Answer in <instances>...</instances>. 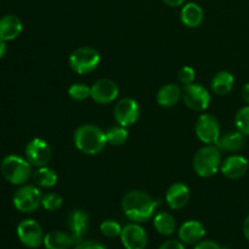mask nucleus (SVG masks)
<instances>
[{
	"label": "nucleus",
	"mask_w": 249,
	"mask_h": 249,
	"mask_svg": "<svg viewBox=\"0 0 249 249\" xmlns=\"http://www.w3.org/2000/svg\"><path fill=\"white\" fill-rule=\"evenodd\" d=\"M67 225L70 229V233L74 238L75 243L82 242L83 237L89 229V215L85 211L75 209L68 216Z\"/></svg>",
	"instance_id": "15"
},
{
	"label": "nucleus",
	"mask_w": 249,
	"mask_h": 249,
	"mask_svg": "<svg viewBox=\"0 0 249 249\" xmlns=\"http://www.w3.org/2000/svg\"><path fill=\"white\" fill-rule=\"evenodd\" d=\"M181 99L190 109L196 112L204 111L208 108L209 104H211L209 91L203 85L197 84V83L184 85V88L181 89Z\"/></svg>",
	"instance_id": "7"
},
{
	"label": "nucleus",
	"mask_w": 249,
	"mask_h": 249,
	"mask_svg": "<svg viewBox=\"0 0 249 249\" xmlns=\"http://www.w3.org/2000/svg\"><path fill=\"white\" fill-rule=\"evenodd\" d=\"M74 146L89 156H95L105 150L107 142L106 133L94 124H83L78 126L73 135Z\"/></svg>",
	"instance_id": "2"
},
{
	"label": "nucleus",
	"mask_w": 249,
	"mask_h": 249,
	"mask_svg": "<svg viewBox=\"0 0 249 249\" xmlns=\"http://www.w3.org/2000/svg\"><path fill=\"white\" fill-rule=\"evenodd\" d=\"M236 129L245 136H249V105L238 109L235 116Z\"/></svg>",
	"instance_id": "27"
},
{
	"label": "nucleus",
	"mask_w": 249,
	"mask_h": 249,
	"mask_svg": "<svg viewBox=\"0 0 249 249\" xmlns=\"http://www.w3.org/2000/svg\"><path fill=\"white\" fill-rule=\"evenodd\" d=\"M243 235H245L246 240L249 242V214L247 218L245 219V223H243Z\"/></svg>",
	"instance_id": "37"
},
{
	"label": "nucleus",
	"mask_w": 249,
	"mask_h": 249,
	"mask_svg": "<svg viewBox=\"0 0 249 249\" xmlns=\"http://www.w3.org/2000/svg\"><path fill=\"white\" fill-rule=\"evenodd\" d=\"M241 94H242L243 100L249 105V83H246V84L243 85Z\"/></svg>",
	"instance_id": "36"
},
{
	"label": "nucleus",
	"mask_w": 249,
	"mask_h": 249,
	"mask_svg": "<svg viewBox=\"0 0 249 249\" xmlns=\"http://www.w3.org/2000/svg\"><path fill=\"white\" fill-rule=\"evenodd\" d=\"M23 31V23L16 15H5L0 18V39L11 41Z\"/></svg>",
	"instance_id": "18"
},
{
	"label": "nucleus",
	"mask_w": 249,
	"mask_h": 249,
	"mask_svg": "<svg viewBox=\"0 0 249 249\" xmlns=\"http://www.w3.org/2000/svg\"><path fill=\"white\" fill-rule=\"evenodd\" d=\"M139 117H140V106L136 100L131 97H124L117 102L114 107V118L119 125L128 128L138 122Z\"/></svg>",
	"instance_id": "11"
},
{
	"label": "nucleus",
	"mask_w": 249,
	"mask_h": 249,
	"mask_svg": "<svg viewBox=\"0 0 249 249\" xmlns=\"http://www.w3.org/2000/svg\"><path fill=\"white\" fill-rule=\"evenodd\" d=\"M158 203L146 192L133 190L122 199V211L133 223L142 224L155 216Z\"/></svg>",
	"instance_id": "1"
},
{
	"label": "nucleus",
	"mask_w": 249,
	"mask_h": 249,
	"mask_svg": "<svg viewBox=\"0 0 249 249\" xmlns=\"http://www.w3.org/2000/svg\"><path fill=\"white\" fill-rule=\"evenodd\" d=\"M63 199L61 197V195H58L57 192H50V194L43 195L41 197V207H43L45 211L49 212H55L62 207Z\"/></svg>",
	"instance_id": "28"
},
{
	"label": "nucleus",
	"mask_w": 249,
	"mask_h": 249,
	"mask_svg": "<svg viewBox=\"0 0 249 249\" xmlns=\"http://www.w3.org/2000/svg\"><path fill=\"white\" fill-rule=\"evenodd\" d=\"M178 78H179V82L182 85H189L191 83H195V78H196V72L192 67L190 66H184L182 68H180L179 73H178Z\"/></svg>",
	"instance_id": "31"
},
{
	"label": "nucleus",
	"mask_w": 249,
	"mask_h": 249,
	"mask_svg": "<svg viewBox=\"0 0 249 249\" xmlns=\"http://www.w3.org/2000/svg\"><path fill=\"white\" fill-rule=\"evenodd\" d=\"M180 19L189 28H197L204 19L203 9L196 2H187L180 12Z\"/></svg>",
	"instance_id": "19"
},
{
	"label": "nucleus",
	"mask_w": 249,
	"mask_h": 249,
	"mask_svg": "<svg viewBox=\"0 0 249 249\" xmlns=\"http://www.w3.org/2000/svg\"><path fill=\"white\" fill-rule=\"evenodd\" d=\"M178 236L184 245H197L206 236V229L199 221L189 220L180 226Z\"/></svg>",
	"instance_id": "17"
},
{
	"label": "nucleus",
	"mask_w": 249,
	"mask_h": 249,
	"mask_svg": "<svg viewBox=\"0 0 249 249\" xmlns=\"http://www.w3.org/2000/svg\"><path fill=\"white\" fill-rule=\"evenodd\" d=\"M41 197H43V195L36 186L22 185L15 191L14 197H12V203L18 212L29 214L36 212L41 206Z\"/></svg>",
	"instance_id": "6"
},
{
	"label": "nucleus",
	"mask_w": 249,
	"mask_h": 249,
	"mask_svg": "<svg viewBox=\"0 0 249 249\" xmlns=\"http://www.w3.org/2000/svg\"><path fill=\"white\" fill-rule=\"evenodd\" d=\"M75 243L71 233L63 231H51L44 237V247L46 249H70Z\"/></svg>",
	"instance_id": "23"
},
{
	"label": "nucleus",
	"mask_w": 249,
	"mask_h": 249,
	"mask_svg": "<svg viewBox=\"0 0 249 249\" xmlns=\"http://www.w3.org/2000/svg\"><path fill=\"white\" fill-rule=\"evenodd\" d=\"M181 99V88L177 84H165L158 90L157 104L164 108L174 107Z\"/></svg>",
	"instance_id": "21"
},
{
	"label": "nucleus",
	"mask_w": 249,
	"mask_h": 249,
	"mask_svg": "<svg viewBox=\"0 0 249 249\" xmlns=\"http://www.w3.org/2000/svg\"><path fill=\"white\" fill-rule=\"evenodd\" d=\"M153 226L156 231L162 236H172L177 229L174 216L168 212H158L153 216Z\"/></svg>",
	"instance_id": "24"
},
{
	"label": "nucleus",
	"mask_w": 249,
	"mask_h": 249,
	"mask_svg": "<svg viewBox=\"0 0 249 249\" xmlns=\"http://www.w3.org/2000/svg\"><path fill=\"white\" fill-rule=\"evenodd\" d=\"M118 95L119 88L117 83L112 79H107V78L94 83V85L91 87V92H90V97L100 105L111 104L118 97Z\"/></svg>",
	"instance_id": "13"
},
{
	"label": "nucleus",
	"mask_w": 249,
	"mask_h": 249,
	"mask_svg": "<svg viewBox=\"0 0 249 249\" xmlns=\"http://www.w3.org/2000/svg\"><path fill=\"white\" fill-rule=\"evenodd\" d=\"M221 151L216 145H206L199 148L194 157V169L201 178H211L220 170Z\"/></svg>",
	"instance_id": "4"
},
{
	"label": "nucleus",
	"mask_w": 249,
	"mask_h": 249,
	"mask_svg": "<svg viewBox=\"0 0 249 249\" xmlns=\"http://www.w3.org/2000/svg\"><path fill=\"white\" fill-rule=\"evenodd\" d=\"M74 249H107L102 243L96 242V241H82L77 243Z\"/></svg>",
	"instance_id": "32"
},
{
	"label": "nucleus",
	"mask_w": 249,
	"mask_h": 249,
	"mask_svg": "<svg viewBox=\"0 0 249 249\" xmlns=\"http://www.w3.org/2000/svg\"><path fill=\"white\" fill-rule=\"evenodd\" d=\"M196 135L206 145H215L220 138V124L213 114L204 113L197 118L195 125Z\"/></svg>",
	"instance_id": "9"
},
{
	"label": "nucleus",
	"mask_w": 249,
	"mask_h": 249,
	"mask_svg": "<svg viewBox=\"0 0 249 249\" xmlns=\"http://www.w3.org/2000/svg\"><path fill=\"white\" fill-rule=\"evenodd\" d=\"M194 249H221L220 246L212 240H202L201 242L197 243Z\"/></svg>",
	"instance_id": "34"
},
{
	"label": "nucleus",
	"mask_w": 249,
	"mask_h": 249,
	"mask_svg": "<svg viewBox=\"0 0 249 249\" xmlns=\"http://www.w3.org/2000/svg\"><path fill=\"white\" fill-rule=\"evenodd\" d=\"M91 88L88 87L84 83H74L68 89V95L74 101H84L88 97H90Z\"/></svg>",
	"instance_id": "29"
},
{
	"label": "nucleus",
	"mask_w": 249,
	"mask_h": 249,
	"mask_svg": "<svg viewBox=\"0 0 249 249\" xmlns=\"http://www.w3.org/2000/svg\"><path fill=\"white\" fill-rule=\"evenodd\" d=\"M248 168L249 163L247 158L241 155H231L223 160L220 172L228 179L236 180L245 177L248 172Z\"/></svg>",
	"instance_id": "14"
},
{
	"label": "nucleus",
	"mask_w": 249,
	"mask_h": 249,
	"mask_svg": "<svg viewBox=\"0 0 249 249\" xmlns=\"http://www.w3.org/2000/svg\"><path fill=\"white\" fill-rule=\"evenodd\" d=\"M0 172L7 182L17 186L26 184L33 175L31 163L26 158L17 155H9L4 157L0 164Z\"/></svg>",
	"instance_id": "3"
},
{
	"label": "nucleus",
	"mask_w": 249,
	"mask_h": 249,
	"mask_svg": "<svg viewBox=\"0 0 249 249\" xmlns=\"http://www.w3.org/2000/svg\"><path fill=\"white\" fill-rule=\"evenodd\" d=\"M121 241L125 249H146L148 237L140 224L130 223L122 229Z\"/></svg>",
	"instance_id": "12"
},
{
	"label": "nucleus",
	"mask_w": 249,
	"mask_h": 249,
	"mask_svg": "<svg viewBox=\"0 0 249 249\" xmlns=\"http://www.w3.org/2000/svg\"><path fill=\"white\" fill-rule=\"evenodd\" d=\"M165 5L168 6H172V7H178V6H181L182 4L185 2V0H163Z\"/></svg>",
	"instance_id": "35"
},
{
	"label": "nucleus",
	"mask_w": 249,
	"mask_h": 249,
	"mask_svg": "<svg viewBox=\"0 0 249 249\" xmlns=\"http://www.w3.org/2000/svg\"><path fill=\"white\" fill-rule=\"evenodd\" d=\"M6 53H7L6 41H4L0 39V60H1V58H4V56L6 55Z\"/></svg>",
	"instance_id": "38"
},
{
	"label": "nucleus",
	"mask_w": 249,
	"mask_h": 249,
	"mask_svg": "<svg viewBox=\"0 0 249 249\" xmlns=\"http://www.w3.org/2000/svg\"><path fill=\"white\" fill-rule=\"evenodd\" d=\"M17 237L27 248L36 249L44 243L43 229L34 219H24L17 226Z\"/></svg>",
	"instance_id": "8"
},
{
	"label": "nucleus",
	"mask_w": 249,
	"mask_h": 249,
	"mask_svg": "<svg viewBox=\"0 0 249 249\" xmlns=\"http://www.w3.org/2000/svg\"><path fill=\"white\" fill-rule=\"evenodd\" d=\"M233 85H235V77L228 71H220L216 73L211 83L212 90L218 96H225L230 94L231 90L233 89Z\"/></svg>",
	"instance_id": "22"
},
{
	"label": "nucleus",
	"mask_w": 249,
	"mask_h": 249,
	"mask_svg": "<svg viewBox=\"0 0 249 249\" xmlns=\"http://www.w3.org/2000/svg\"><path fill=\"white\" fill-rule=\"evenodd\" d=\"M24 156L33 167L39 168L48 165L51 160V156H53V151H51L50 145L45 140L36 138L27 143L26 148H24Z\"/></svg>",
	"instance_id": "10"
},
{
	"label": "nucleus",
	"mask_w": 249,
	"mask_h": 249,
	"mask_svg": "<svg viewBox=\"0 0 249 249\" xmlns=\"http://www.w3.org/2000/svg\"><path fill=\"white\" fill-rule=\"evenodd\" d=\"M129 133L126 130L125 126L122 125H114L112 128H109L108 130L106 131V138L107 142L111 143L113 146H122L128 140Z\"/></svg>",
	"instance_id": "26"
},
{
	"label": "nucleus",
	"mask_w": 249,
	"mask_h": 249,
	"mask_svg": "<svg viewBox=\"0 0 249 249\" xmlns=\"http://www.w3.org/2000/svg\"><path fill=\"white\" fill-rule=\"evenodd\" d=\"M245 135L240 131H229V133L220 135L216 141V147L224 152H238L245 146Z\"/></svg>",
	"instance_id": "20"
},
{
	"label": "nucleus",
	"mask_w": 249,
	"mask_h": 249,
	"mask_svg": "<svg viewBox=\"0 0 249 249\" xmlns=\"http://www.w3.org/2000/svg\"><path fill=\"white\" fill-rule=\"evenodd\" d=\"M32 177H33L36 186L43 187V189H50L57 184V174L55 173V170L49 168L48 165L36 168Z\"/></svg>",
	"instance_id": "25"
},
{
	"label": "nucleus",
	"mask_w": 249,
	"mask_h": 249,
	"mask_svg": "<svg viewBox=\"0 0 249 249\" xmlns=\"http://www.w3.org/2000/svg\"><path fill=\"white\" fill-rule=\"evenodd\" d=\"M190 201V189L184 182H175L168 189L165 202L173 211H180Z\"/></svg>",
	"instance_id": "16"
},
{
	"label": "nucleus",
	"mask_w": 249,
	"mask_h": 249,
	"mask_svg": "<svg viewBox=\"0 0 249 249\" xmlns=\"http://www.w3.org/2000/svg\"><path fill=\"white\" fill-rule=\"evenodd\" d=\"M158 249H185V246L180 240H168L163 242Z\"/></svg>",
	"instance_id": "33"
},
{
	"label": "nucleus",
	"mask_w": 249,
	"mask_h": 249,
	"mask_svg": "<svg viewBox=\"0 0 249 249\" xmlns=\"http://www.w3.org/2000/svg\"><path fill=\"white\" fill-rule=\"evenodd\" d=\"M122 229L123 228L121 226V224L117 223L116 220H112V219L104 220L101 223V225H100V231L107 238L121 237Z\"/></svg>",
	"instance_id": "30"
},
{
	"label": "nucleus",
	"mask_w": 249,
	"mask_h": 249,
	"mask_svg": "<svg viewBox=\"0 0 249 249\" xmlns=\"http://www.w3.org/2000/svg\"><path fill=\"white\" fill-rule=\"evenodd\" d=\"M101 56L97 50L90 46H82L73 51L68 58L70 67L78 74H89L100 65Z\"/></svg>",
	"instance_id": "5"
}]
</instances>
